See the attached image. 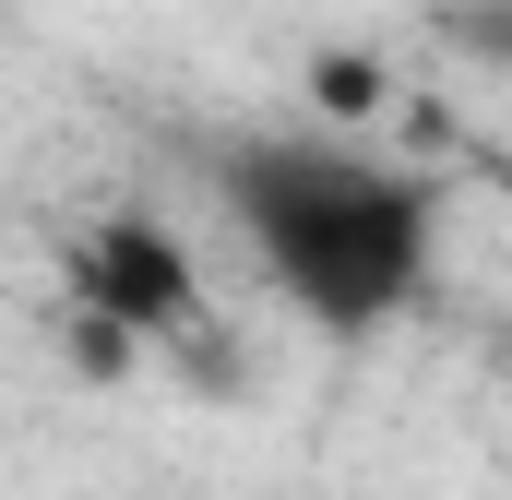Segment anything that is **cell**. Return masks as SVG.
<instances>
[{"label": "cell", "mask_w": 512, "mask_h": 500, "mask_svg": "<svg viewBox=\"0 0 512 500\" xmlns=\"http://www.w3.org/2000/svg\"><path fill=\"white\" fill-rule=\"evenodd\" d=\"M501 191H512V167H501Z\"/></svg>", "instance_id": "cell-5"}, {"label": "cell", "mask_w": 512, "mask_h": 500, "mask_svg": "<svg viewBox=\"0 0 512 500\" xmlns=\"http://www.w3.org/2000/svg\"><path fill=\"white\" fill-rule=\"evenodd\" d=\"M382 60H370V48H322V60H310V108H322V120H382Z\"/></svg>", "instance_id": "cell-3"}, {"label": "cell", "mask_w": 512, "mask_h": 500, "mask_svg": "<svg viewBox=\"0 0 512 500\" xmlns=\"http://www.w3.org/2000/svg\"><path fill=\"white\" fill-rule=\"evenodd\" d=\"M60 274H72V310L120 322L131 346H155V334H203V262L167 239L155 215H96V227H72Z\"/></svg>", "instance_id": "cell-2"}, {"label": "cell", "mask_w": 512, "mask_h": 500, "mask_svg": "<svg viewBox=\"0 0 512 500\" xmlns=\"http://www.w3.org/2000/svg\"><path fill=\"white\" fill-rule=\"evenodd\" d=\"M429 24H441L453 48H477V60H501V72H512V0H441Z\"/></svg>", "instance_id": "cell-4"}, {"label": "cell", "mask_w": 512, "mask_h": 500, "mask_svg": "<svg viewBox=\"0 0 512 500\" xmlns=\"http://www.w3.org/2000/svg\"><path fill=\"white\" fill-rule=\"evenodd\" d=\"M215 191L239 215L251 262L274 274V298L322 334H382L393 310L429 286V239H441V191L405 179L382 155L346 143H227Z\"/></svg>", "instance_id": "cell-1"}]
</instances>
